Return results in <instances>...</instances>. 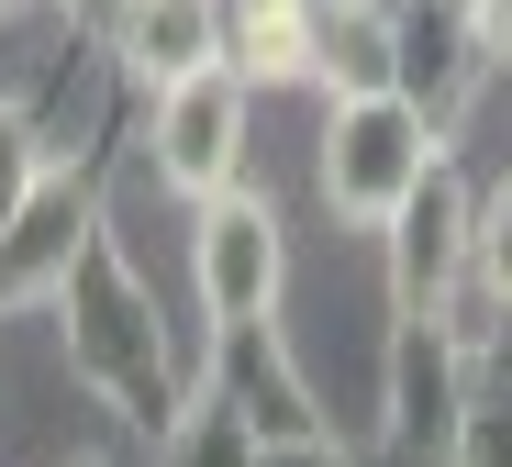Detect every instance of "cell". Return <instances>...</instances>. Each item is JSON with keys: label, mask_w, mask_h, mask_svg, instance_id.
Returning a JSON list of instances; mask_svg holds the SVG:
<instances>
[{"label": "cell", "mask_w": 512, "mask_h": 467, "mask_svg": "<svg viewBox=\"0 0 512 467\" xmlns=\"http://www.w3.org/2000/svg\"><path fill=\"white\" fill-rule=\"evenodd\" d=\"M268 445L245 434V412L234 401H212V390H190V412H179V434L156 445V467H256Z\"/></svg>", "instance_id": "4fadbf2b"}, {"label": "cell", "mask_w": 512, "mask_h": 467, "mask_svg": "<svg viewBox=\"0 0 512 467\" xmlns=\"http://www.w3.org/2000/svg\"><path fill=\"white\" fill-rule=\"evenodd\" d=\"M423 12H468V0H423Z\"/></svg>", "instance_id": "e0dca14e"}, {"label": "cell", "mask_w": 512, "mask_h": 467, "mask_svg": "<svg viewBox=\"0 0 512 467\" xmlns=\"http://www.w3.org/2000/svg\"><path fill=\"white\" fill-rule=\"evenodd\" d=\"M468 245H479V190H468L457 156H446V167L379 223V290H390V323H457V301H468Z\"/></svg>", "instance_id": "277c9868"}, {"label": "cell", "mask_w": 512, "mask_h": 467, "mask_svg": "<svg viewBox=\"0 0 512 467\" xmlns=\"http://www.w3.org/2000/svg\"><path fill=\"white\" fill-rule=\"evenodd\" d=\"M256 467H357V456H346V445L323 434V445H268V456H256Z\"/></svg>", "instance_id": "2e32d148"}, {"label": "cell", "mask_w": 512, "mask_h": 467, "mask_svg": "<svg viewBox=\"0 0 512 467\" xmlns=\"http://www.w3.org/2000/svg\"><path fill=\"white\" fill-rule=\"evenodd\" d=\"M468 34H479L490 67H512V0H468Z\"/></svg>", "instance_id": "9a60e30c"}, {"label": "cell", "mask_w": 512, "mask_h": 467, "mask_svg": "<svg viewBox=\"0 0 512 467\" xmlns=\"http://www.w3.org/2000/svg\"><path fill=\"white\" fill-rule=\"evenodd\" d=\"M279 290H290V223H279V201L256 190H223V201H201L190 212V301H201V323L223 334V323H279Z\"/></svg>", "instance_id": "5b68a950"}, {"label": "cell", "mask_w": 512, "mask_h": 467, "mask_svg": "<svg viewBox=\"0 0 512 467\" xmlns=\"http://www.w3.org/2000/svg\"><path fill=\"white\" fill-rule=\"evenodd\" d=\"M45 323H56V345H67V379L90 390L123 434H145V445L179 434V412H190V390H201V367L167 345V312H156L145 267L123 256V234H112V223L78 245L67 290L45 301Z\"/></svg>", "instance_id": "6da1fadb"}, {"label": "cell", "mask_w": 512, "mask_h": 467, "mask_svg": "<svg viewBox=\"0 0 512 467\" xmlns=\"http://www.w3.org/2000/svg\"><path fill=\"white\" fill-rule=\"evenodd\" d=\"M245 123H256V89L234 67H201V78H179V89L145 101V145L134 156H145L156 190H179L201 212V201L245 190Z\"/></svg>", "instance_id": "3957f363"}, {"label": "cell", "mask_w": 512, "mask_h": 467, "mask_svg": "<svg viewBox=\"0 0 512 467\" xmlns=\"http://www.w3.org/2000/svg\"><path fill=\"white\" fill-rule=\"evenodd\" d=\"M512 323V167L479 190V245H468V301H457V334L490 345Z\"/></svg>", "instance_id": "8fae6325"}, {"label": "cell", "mask_w": 512, "mask_h": 467, "mask_svg": "<svg viewBox=\"0 0 512 467\" xmlns=\"http://www.w3.org/2000/svg\"><path fill=\"white\" fill-rule=\"evenodd\" d=\"M446 467H512V367H479V379H468V412H457Z\"/></svg>", "instance_id": "5bb4252c"}, {"label": "cell", "mask_w": 512, "mask_h": 467, "mask_svg": "<svg viewBox=\"0 0 512 467\" xmlns=\"http://www.w3.org/2000/svg\"><path fill=\"white\" fill-rule=\"evenodd\" d=\"M468 379H479V345L457 323H390V356H379V467H446Z\"/></svg>", "instance_id": "8992f818"}, {"label": "cell", "mask_w": 512, "mask_h": 467, "mask_svg": "<svg viewBox=\"0 0 512 467\" xmlns=\"http://www.w3.org/2000/svg\"><path fill=\"white\" fill-rule=\"evenodd\" d=\"M90 234H101V201L78 190V178H56V190L0 234V323H12V312H45V301L67 290V267H78Z\"/></svg>", "instance_id": "9c48e42d"}, {"label": "cell", "mask_w": 512, "mask_h": 467, "mask_svg": "<svg viewBox=\"0 0 512 467\" xmlns=\"http://www.w3.org/2000/svg\"><path fill=\"white\" fill-rule=\"evenodd\" d=\"M201 390L234 401L256 445H323V434H334L323 401H312V379H301L290 345H279V323H223L212 356H201Z\"/></svg>", "instance_id": "52a82bcc"}, {"label": "cell", "mask_w": 512, "mask_h": 467, "mask_svg": "<svg viewBox=\"0 0 512 467\" xmlns=\"http://www.w3.org/2000/svg\"><path fill=\"white\" fill-rule=\"evenodd\" d=\"M45 190H56V134H45L23 101H0V234H12Z\"/></svg>", "instance_id": "7c38bea8"}, {"label": "cell", "mask_w": 512, "mask_h": 467, "mask_svg": "<svg viewBox=\"0 0 512 467\" xmlns=\"http://www.w3.org/2000/svg\"><path fill=\"white\" fill-rule=\"evenodd\" d=\"M101 56H112V78L134 101H156V89L223 67V0H112Z\"/></svg>", "instance_id": "ba28073f"}, {"label": "cell", "mask_w": 512, "mask_h": 467, "mask_svg": "<svg viewBox=\"0 0 512 467\" xmlns=\"http://www.w3.org/2000/svg\"><path fill=\"white\" fill-rule=\"evenodd\" d=\"M12 12H23V0H0V23H12Z\"/></svg>", "instance_id": "ac0fdd59"}, {"label": "cell", "mask_w": 512, "mask_h": 467, "mask_svg": "<svg viewBox=\"0 0 512 467\" xmlns=\"http://www.w3.org/2000/svg\"><path fill=\"white\" fill-rule=\"evenodd\" d=\"M479 78H490V56H479L468 12H423V0H401V101H423L435 134H457V112H468Z\"/></svg>", "instance_id": "30bf717a"}, {"label": "cell", "mask_w": 512, "mask_h": 467, "mask_svg": "<svg viewBox=\"0 0 512 467\" xmlns=\"http://www.w3.org/2000/svg\"><path fill=\"white\" fill-rule=\"evenodd\" d=\"M446 167V134L423 123V101H401V89H368V101H323V145H312V190L334 223L379 234L423 178Z\"/></svg>", "instance_id": "7a4b0ae2"}]
</instances>
